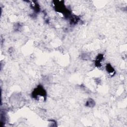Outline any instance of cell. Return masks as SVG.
Wrapping results in <instances>:
<instances>
[{"label": "cell", "instance_id": "1", "mask_svg": "<svg viewBox=\"0 0 127 127\" xmlns=\"http://www.w3.org/2000/svg\"><path fill=\"white\" fill-rule=\"evenodd\" d=\"M32 95L36 100L44 101L46 97V92L43 87L39 86L33 90Z\"/></svg>", "mask_w": 127, "mask_h": 127}, {"label": "cell", "instance_id": "2", "mask_svg": "<svg viewBox=\"0 0 127 127\" xmlns=\"http://www.w3.org/2000/svg\"><path fill=\"white\" fill-rule=\"evenodd\" d=\"M103 58V55L102 54H99L97 56L95 61V65L97 67H100L102 65Z\"/></svg>", "mask_w": 127, "mask_h": 127}, {"label": "cell", "instance_id": "3", "mask_svg": "<svg viewBox=\"0 0 127 127\" xmlns=\"http://www.w3.org/2000/svg\"><path fill=\"white\" fill-rule=\"evenodd\" d=\"M106 71L107 72L109 73L110 74H113L115 73V70L113 68V67H112V66L110 64H108L106 66Z\"/></svg>", "mask_w": 127, "mask_h": 127}, {"label": "cell", "instance_id": "4", "mask_svg": "<svg viewBox=\"0 0 127 127\" xmlns=\"http://www.w3.org/2000/svg\"><path fill=\"white\" fill-rule=\"evenodd\" d=\"M95 105V102L94 100H92V99H88L86 103V106H88L89 107H93Z\"/></svg>", "mask_w": 127, "mask_h": 127}]
</instances>
